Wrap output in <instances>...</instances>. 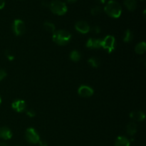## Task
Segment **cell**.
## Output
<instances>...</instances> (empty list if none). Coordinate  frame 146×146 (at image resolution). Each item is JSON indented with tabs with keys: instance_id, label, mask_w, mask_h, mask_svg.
<instances>
[{
	"instance_id": "1",
	"label": "cell",
	"mask_w": 146,
	"mask_h": 146,
	"mask_svg": "<svg viewBox=\"0 0 146 146\" xmlns=\"http://www.w3.org/2000/svg\"><path fill=\"white\" fill-rule=\"evenodd\" d=\"M104 11L112 18H119L122 13V7L118 1L110 0L104 7Z\"/></svg>"
},
{
	"instance_id": "2",
	"label": "cell",
	"mask_w": 146,
	"mask_h": 146,
	"mask_svg": "<svg viewBox=\"0 0 146 146\" xmlns=\"http://www.w3.org/2000/svg\"><path fill=\"white\" fill-rule=\"evenodd\" d=\"M71 38V34L66 30H58L53 33L52 39L54 43L59 46H65Z\"/></svg>"
},
{
	"instance_id": "3",
	"label": "cell",
	"mask_w": 146,
	"mask_h": 146,
	"mask_svg": "<svg viewBox=\"0 0 146 146\" xmlns=\"http://www.w3.org/2000/svg\"><path fill=\"white\" fill-rule=\"evenodd\" d=\"M48 7L54 14L58 16L64 15L68 11L66 4L60 0H54L51 1Z\"/></svg>"
},
{
	"instance_id": "4",
	"label": "cell",
	"mask_w": 146,
	"mask_h": 146,
	"mask_svg": "<svg viewBox=\"0 0 146 146\" xmlns=\"http://www.w3.org/2000/svg\"><path fill=\"white\" fill-rule=\"evenodd\" d=\"M115 39L113 36L108 35L102 39V44H101V48H104L108 51V54H111L115 49Z\"/></svg>"
},
{
	"instance_id": "5",
	"label": "cell",
	"mask_w": 146,
	"mask_h": 146,
	"mask_svg": "<svg viewBox=\"0 0 146 146\" xmlns=\"http://www.w3.org/2000/svg\"><path fill=\"white\" fill-rule=\"evenodd\" d=\"M25 138L31 144H36L40 141L39 135L33 128H27L25 132Z\"/></svg>"
},
{
	"instance_id": "6",
	"label": "cell",
	"mask_w": 146,
	"mask_h": 146,
	"mask_svg": "<svg viewBox=\"0 0 146 146\" xmlns=\"http://www.w3.org/2000/svg\"><path fill=\"white\" fill-rule=\"evenodd\" d=\"M13 32L16 36H22L26 31V25L21 19H16L12 25Z\"/></svg>"
},
{
	"instance_id": "7",
	"label": "cell",
	"mask_w": 146,
	"mask_h": 146,
	"mask_svg": "<svg viewBox=\"0 0 146 146\" xmlns=\"http://www.w3.org/2000/svg\"><path fill=\"white\" fill-rule=\"evenodd\" d=\"M94 89L86 85L80 86L78 89V94L80 96L84 98H88L94 95Z\"/></svg>"
},
{
	"instance_id": "8",
	"label": "cell",
	"mask_w": 146,
	"mask_h": 146,
	"mask_svg": "<svg viewBox=\"0 0 146 146\" xmlns=\"http://www.w3.org/2000/svg\"><path fill=\"white\" fill-rule=\"evenodd\" d=\"M11 108L18 113H23L27 109V104L24 100L17 99L13 101L11 104Z\"/></svg>"
},
{
	"instance_id": "9",
	"label": "cell",
	"mask_w": 146,
	"mask_h": 146,
	"mask_svg": "<svg viewBox=\"0 0 146 146\" xmlns=\"http://www.w3.org/2000/svg\"><path fill=\"white\" fill-rule=\"evenodd\" d=\"M75 29L77 31L83 34H86L88 32H89L91 27L89 24L87 22L84 21H77L75 24Z\"/></svg>"
},
{
	"instance_id": "10",
	"label": "cell",
	"mask_w": 146,
	"mask_h": 146,
	"mask_svg": "<svg viewBox=\"0 0 146 146\" xmlns=\"http://www.w3.org/2000/svg\"><path fill=\"white\" fill-rule=\"evenodd\" d=\"M101 44H102V39L101 38H90L86 41V46L87 48L91 49H98L101 48Z\"/></svg>"
},
{
	"instance_id": "11",
	"label": "cell",
	"mask_w": 146,
	"mask_h": 146,
	"mask_svg": "<svg viewBox=\"0 0 146 146\" xmlns=\"http://www.w3.org/2000/svg\"><path fill=\"white\" fill-rule=\"evenodd\" d=\"M12 132L8 127L4 126L0 128V138L4 141H7V140L11 139L12 138Z\"/></svg>"
},
{
	"instance_id": "12",
	"label": "cell",
	"mask_w": 146,
	"mask_h": 146,
	"mask_svg": "<svg viewBox=\"0 0 146 146\" xmlns=\"http://www.w3.org/2000/svg\"><path fill=\"white\" fill-rule=\"evenodd\" d=\"M130 118L135 121H143L145 118V115L143 111H133L130 113Z\"/></svg>"
},
{
	"instance_id": "13",
	"label": "cell",
	"mask_w": 146,
	"mask_h": 146,
	"mask_svg": "<svg viewBox=\"0 0 146 146\" xmlns=\"http://www.w3.org/2000/svg\"><path fill=\"white\" fill-rule=\"evenodd\" d=\"M131 142L130 140H128L126 137L125 136H118L115 139L114 146H130Z\"/></svg>"
},
{
	"instance_id": "14",
	"label": "cell",
	"mask_w": 146,
	"mask_h": 146,
	"mask_svg": "<svg viewBox=\"0 0 146 146\" xmlns=\"http://www.w3.org/2000/svg\"><path fill=\"white\" fill-rule=\"evenodd\" d=\"M138 131V126H137L136 123L133 122L129 123L126 126V132L128 135H131V136H133Z\"/></svg>"
},
{
	"instance_id": "15",
	"label": "cell",
	"mask_w": 146,
	"mask_h": 146,
	"mask_svg": "<svg viewBox=\"0 0 146 146\" xmlns=\"http://www.w3.org/2000/svg\"><path fill=\"white\" fill-rule=\"evenodd\" d=\"M123 4L129 11H133L137 8L136 0H123Z\"/></svg>"
},
{
	"instance_id": "16",
	"label": "cell",
	"mask_w": 146,
	"mask_h": 146,
	"mask_svg": "<svg viewBox=\"0 0 146 146\" xmlns=\"http://www.w3.org/2000/svg\"><path fill=\"white\" fill-rule=\"evenodd\" d=\"M146 51V44L144 41H142V42H140L135 46V51L136 54H143Z\"/></svg>"
},
{
	"instance_id": "17",
	"label": "cell",
	"mask_w": 146,
	"mask_h": 146,
	"mask_svg": "<svg viewBox=\"0 0 146 146\" xmlns=\"http://www.w3.org/2000/svg\"><path fill=\"white\" fill-rule=\"evenodd\" d=\"M70 59L71 61H74V62H77V61H79L81 58V53L79 52L77 50H74L71 52L70 54Z\"/></svg>"
},
{
	"instance_id": "18",
	"label": "cell",
	"mask_w": 146,
	"mask_h": 146,
	"mask_svg": "<svg viewBox=\"0 0 146 146\" xmlns=\"http://www.w3.org/2000/svg\"><path fill=\"white\" fill-rule=\"evenodd\" d=\"M88 63L91 66L94 67V68H98L100 66L101 61L96 57H91L88 60Z\"/></svg>"
},
{
	"instance_id": "19",
	"label": "cell",
	"mask_w": 146,
	"mask_h": 146,
	"mask_svg": "<svg viewBox=\"0 0 146 146\" xmlns=\"http://www.w3.org/2000/svg\"><path fill=\"white\" fill-rule=\"evenodd\" d=\"M44 29L46 31H48V32H51V33H54L55 31V25H54L53 23L50 22V21H45L44 23Z\"/></svg>"
},
{
	"instance_id": "20",
	"label": "cell",
	"mask_w": 146,
	"mask_h": 146,
	"mask_svg": "<svg viewBox=\"0 0 146 146\" xmlns=\"http://www.w3.org/2000/svg\"><path fill=\"white\" fill-rule=\"evenodd\" d=\"M133 38V34L132 31L130 29H127L124 34L123 41L125 43H129L132 41Z\"/></svg>"
},
{
	"instance_id": "21",
	"label": "cell",
	"mask_w": 146,
	"mask_h": 146,
	"mask_svg": "<svg viewBox=\"0 0 146 146\" xmlns=\"http://www.w3.org/2000/svg\"><path fill=\"white\" fill-rule=\"evenodd\" d=\"M102 12V9L99 6H95L91 10V13L93 16H98Z\"/></svg>"
},
{
	"instance_id": "22",
	"label": "cell",
	"mask_w": 146,
	"mask_h": 146,
	"mask_svg": "<svg viewBox=\"0 0 146 146\" xmlns=\"http://www.w3.org/2000/svg\"><path fill=\"white\" fill-rule=\"evenodd\" d=\"M4 54H5V56H7V59H8L9 61H13V60L14 59V55H13V54L11 53V51H9V50H6Z\"/></svg>"
},
{
	"instance_id": "23",
	"label": "cell",
	"mask_w": 146,
	"mask_h": 146,
	"mask_svg": "<svg viewBox=\"0 0 146 146\" xmlns=\"http://www.w3.org/2000/svg\"><path fill=\"white\" fill-rule=\"evenodd\" d=\"M7 72H6L5 70L4 69H0V81H2L4 78H6V76H7Z\"/></svg>"
},
{
	"instance_id": "24",
	"label": "cell",
	"mask_w": 146,
	"mask_h": 146,
	"mask_svg": "<svg viewBox=\"0 0 146 146\" xmlns=\"http://www.w3.org/2000/svg\"><path fill=\"white\" fill-rule=\"evenodd\" d=\"M27 115H28L29 117H30V118H34L36 115V112L32 109L28 110V111H27Z\"/></svg>"
},
{
	"instance_id": "25",
	"label": "cell",
	"mask_w": 146,
	"mask_h": 146,
	"mask_svg": "<svg viewBox=\"0 0 146 146\" xmlns=\"http://www.w3.org/2000/svg\"><path fill=\"white\" fill-rule=\"evenodd\" d=\"M38 143L39 144L40 146H48V143H47L46 141H45V140L40 139V141H38Z\"/></svg>"
},
{
	"instance_id": "26",
	"label": "cell",
	"mask_w": 146,
	"mask_h": 146,
	"mask_svg": "<svg viewBox=\"0 0 146 146\" xmlns=\"http://www.w3.org/2000/svg\"><path fill=\"white\" fill-rule=\"evenodd\" d=\"M93 31L95 32L96 34H98V33L101 32V28L99 27H98V26H96V27H94L93 28Z\"/></svg>"
},
{
	"instance_id": "27",
	"label": "cell",
	"mask_w": 146,
	"mask_h": 146,
	"mask_svg": "<svg viewBox=\"0 0 146 146\" xmlns=\"http://www.w3.org/2000/svg\"><path fill=\"white\" fill-rule=\"evenodd\" d=\"M5 6V0H0V9H2Z\"/></svg>"
},
{
	"instance_id": "28",
	"label": "cell",
	"mask_w": 146,
	"mask_h": 146,
	"mask_svg": "<svg viewBox=\"0 0 146 146\" xmlns=\"http://www.w3.org/2000/svg\"><path fill=\"white\" fill-rule=\"evenodd\" d=\"M41 5H42V7H49V4H48V3L46 1H43L42 2H41Z\"/></svg>"
},
{
	"instance_id": "29",
	"label": "cell",
	"mask_w": 146,
	"mask_h": 146,
	"mask_svg": "<svg viewBox=\"0 0 146 146\" xmlns=\"http://www.w3.org/2000/svg\"><path fill=\"white\" fill-rule=\"evenodd\" d=\"M0 146H9V145H8V144L6 143L1 142V143H0Z\"/></svg>"
},
{
	"instance_id": "30",
	"label": "cell",
	"mask_w": 146,
	"mask_h": 146,
	"mask_svg": "<svg viewBox=\"0 0 146 146\" xmlns=\"http://www.w3.org/2000/svg\"><path fill=\"white\" fill-rule=\"evenodd\" d=\"M97 1H98L99 3H101V4H104V3L106 1V0H97Z\"/></svg>"
},
{
	"instance_id": "31",
	"label": "cell",
	"mask_w": 146,
	"mask_h": 146,
	"mask_svg": "<svg viewBox=\"0 0 146 146\" xmlns=\"http://www.w3.org/2000/svg\"><path fill=\"white\" fill-rule=\"evenodd\" d=\"M67 1H68L69 3H74L75 2V1H76L77 0H67Z\"/></svg>"
},
{
	"instance_id": "32",
	"label": "cell",
	"mask_w": 146,
	"mask_h": 146,
	"mask_svg": "<svg viewBox=\"0 0 146 146\" xmlns=\"http://www.w3.org/2000/svg\"><path fill=\"white\" fill-rule=\"evenodd\" d=\"M1 96H0V106H1Z\"/></svg>"
}]
</instances>
